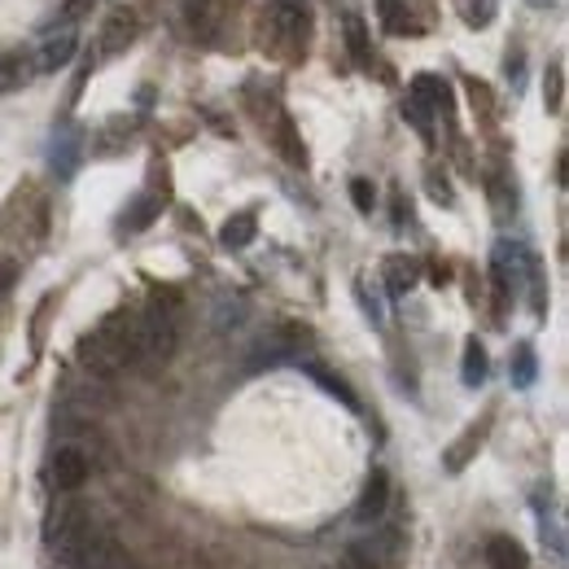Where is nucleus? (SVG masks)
Masks as SVG:
<instances>
[{"label":"nucleus","mask_w":569,"mask_h":569,"mask_svg":"<svg viewBox=\"0 0 569 569\" xmlns=\"http://www.w3.org/2000/svg\"><path fill=\"white\" fill-rule=\"evenodd\" d=\"M79 363L92 377H114L137 363V311H114L106 316L83 342H79Z\"/></svg>","instance_id":"nucleus-1"},{"label":"nucleus","mask_w":569,"mask_h":569,"mask_svg":"<svg viewBox=\"0 0 569 569\" xmlns=\"http://www.w3.org/2000/svg\"><path fill=\"white\" fill-rule=\"evenodd\" d=\"M180 342V316H176V293H158L144 311H137V363L158 368L176 356Z\"/></svg>","instance_id":"nucleus-2"},{"label":"nucleus","mask_w":569,"mask_h":569,"mask_svg":"<svg viewBox=\"0 0 569 569\" xmlns=\"http://www.w3.org/2000/svg\"><path fill=\"white\" fill-rule=\"evenodd\" d=\"M92 535H97L92 530V517H88V508L79 499H62V503L49 508L44 543H49V552H53L58 566H79V557L92 543Z\"/></svg>","instance_id":"nucleus-3"},{"label":"nucleus","mask_w":569,"mask_h":569,"mask_svg":"<svg viewBox=\"0 0 569 569\" xmlns=\"http://www.w3.org/2000/svg\"><path fill=\"white\" fill-rule=\"evenodd\" d=\"M268 13H272V27L281 36V44L289 49H302L307 36H311V9L307 0H268Z\"/></svg>","instance_id":"nucleus-4"},{"label":"nucleus","mask_w":569,"mask_h":569,"mask_svg":"<svg viewBox=\"0 0 569 569\" xmlns=\"http://www.w3.org/2000/svg\"><path fill=\"white\" fill-rule=\"evenodd\" d=\"M307 351H311V329H307V325H281V329L259 347L254 368H263V363H284V359H302Z\"/></svg>","instance_id":"nucleus-5"},{"label":"nucleus","mask_w":569,"mask_h":569,"mask_svg":"<svg viewBox=\"0 0 569 569\" xmlns=\"http://www.w3.org/2000/svg\"><path fill=\"white\" fill-rule=\"evenodd\" d=\"M526 263H530V250L512 246V241H499L496 259H491V277H496V293L499 302H508L517 293V284L526 277Z\"/></svg>","instance_id":"nucleus-6"},{"label":"nucleus","mask_w":569,"mask_h":569,"mask_svg":"<svg viewBox=\"0 0 569 569\" xmlns=\"http://www.w3.org/2000/svg\"><path fill=\"white\" fill-rule=\"evenodd\" d=\"M74 49H79V36H74V27L49 31V36L36 44V58H31V67H36V74L62 71V67H71Z\"/></svg>","instance_id":"nucleus-7"},{"label":"nucleus","mask_w":569,"mask_h":569,"mask_svg":"<svg viewBox=\"0 0 569 569\" xmlns=\"http://www.w3.org/2000/svg\"><path fill=\"white\" fill-rule=\"evenodd\" d=\"M49 482L58 487V491H79L83 482H88V456L79 451V447H58L53 456H49Z\"/></svg>","instance_id":"nucleus-8"},{"label":"nucleus","mask_w":569,"mask_h":569,"mask_svg":"<svg viewBox=\"0 0 569 569\" xmlns=\"http://www.w3.org/2000/svg\"><path fill=\"white\" fill-rule=\"evenodd\" d=\"M79 566L83 569H141L137 561H132V552H123L110 535H92V543L83 548Z\"/></svg>","instance_id":"nucleus-9"},{"label":"nucleus","mask_w":569,"mask_h":569,"mask_svg":"<svg viewBox=\"0 0 569 569\" xmlns=\"http://www.w3.org/2000/svg\"><path fill=\"white\" fill-rule=\"evenodd\" d=\"M386 508H390V478H386V469H372V478H368V487L356 503V521L377 526L386 517Z\"/></svg>","instance_id":"nucleus-10"},{"label":"nucleus","mask_w":569,"mask_h":569,"mask_svg":"<svg viewBox=\"0 0 569 569\" xmlns=\"http://www.w3.org/2000/svg\"><path fill=\"white\" fill-rule=\"evenodd\" d=\"M399 543H403L399 535H372V539L351 543V557L368 569H390L395 561H399Z\"/></svg>","instance_id":"nucleus-11"},{"label":"nucleus","mask_w":569,"mask_h":569,"mask_svg":"<svg viewBox=\"0 0 569 569\" xmlns=\"http://www.w3.org/2000/svg\"><path fill=\"white\" fill-rule=\"evenodd\" d=\"M137 40V13L132 9H119V13H110V22H106V31H101V62L106 58H114V53H123L128 44Z\"/></svg>","instance_id":"nucleus-12"},{"label":"nucleus","mask_w":569,"mask_h":569,"mask_svg":"<svg viewBox=\"0 0 569 569\" xmlns=\"http://www.w3.org/2000/svg\"><path fill=\"white\" fill-rule=\"evenodd\" d=\"M487 566L491 569H530V552L512 539V535H496L487 543Z\"/></svg>","instance_id":"nucleus-13"},{"label":"nucleus","mask_w":569,"mask_h":569,"mask_svg":"<svg viewBox=\"0 0 569 569\" xmlns=\"http://www.w3.org/2000/svg\"><path fill=\"white\" fill-rule=\"evenodd\" d=\"M377 9H381V27H386L390 36H412V31H421V22L412 18V4H408V0H377Z\"/></svg>","instance_id":"nucleus-14"},{"label":"nucleus","mask_w":569,"mask_h":569,"mask_svg":"<svg viewBox=\"0 0 569 569\" xmlns=\"http://www.w3.org/2000/svg\"><path fill=\"white\" fill-rule=\"evenodd\" d=\"M412 101H421L426 110H447L451 106V88L438 74H417L412 79Z\"/></svg>","instance_id":"nucleus-15"},{"label":"nucleus","mask_w":569,"mask_h":569,"mask_svg":"<svg viewBox=\"0 0 569 569\" xmlns=\"http://www.w3.org/2000/svg\"><path fill=\"white\" fill-rule=\"evenodd\" d=\"M158 211H162V202H158L153 193H141L128 211L119 214V232H144V228L158 219Z\"/></svg>","instance_id":"nucleus-16"},{"label":"nucleus","mask_w":569,"mask_h":569,"mask_svg":"<svg viewBox=\"0 0 569 569\" xmlns=\"http://www.w3.org/2000/svg\"><path fill=\"white\" fill-rule=\"evenodd\" d=\"M254 232H259V219H254V211H241V214H232V219L223 223L219 241H223L228 250H241V246H250V241H254Z\"/></svg>","instance_id":"nucleus-17"},{"label":"nucleus","mask_w":569,"mask_h":569,"mask_svg":"<svg viewBox=\"0 0 569 569\" xmlns=\"http://www.w3.org/2000/svg\"><path fill=\"white\" fill-rule=\"evenodd\" d=\"M31 74H36L31 58H22V53H0V92H13V88H22Z\"/></svg>","instance_id":"nucleus-18"},{"label":"nucleus","mask_w":569,"mask_h":569,"mask_svg":"<svg viewBox=\"0 0 569 569\" xmlns=\"http://www.w3.org/2000/svg\"><path fill=\"white\" fill-rule=\"evenodd\" d=\"M487 372H491V363H487V347L473 338L469 347H465V363H460V377H465V386H482L487 381Z\"/></svg>","instance_id":"nucleus-19"},{"label":"nucleus","mask_w":569,"mask_h":569,"mask_svg":"<svg viewBox=\"0 0 569 569\" xmlns=\"http://www.w3.org/2000/svg\"><path fill=\"white\" fill-rule=\"evenodd\" d=\"M272 141H277V149L284 153V162H293V167H302V162H307V149H302L298 132H293V123H289L284 114H277V132H272Z\"/></svg>","instance_id":"nucleus-20"},{"label":"nucleus","mask_w":569,"mask_h":569,"mask_svg":"<svg viewBox=\"0 0 569 569\" xmlns=\"http://www.w3.org/2000/svg\"><path fill=\"white\" fill-rule=\"evenodd\" d=\"M307 372H311V377H316V381H320V386H325L329 395H338V399H342L347 408H356V412H359L356 390H351V386H347V381H342L338 372H329V368H320V363H307Z\"/></svg>","instance_id":"nucleus-21"},{"label":"nucleus","mask_w":569,"mask_h":569,"mask_svg":"<svg viewBox=\"0 0 569 569\" xmlns=\"http://www.w3.org/2000/svg\"><path fill=\"white\" fill-rule=\"evenodd\" d=\"M487 426H491V421L473 426L465 438H460V442H456V447H451V451H447V469H451V473H456V469H465V460H469V456L482 447V433H487Z\"/></svg>","instance_id":"nucleus-22"},{"label":"nucleus","mask_w":569,"mask_h":569,"mask_svg":"<svg viewBox=\"0 0 569 569\" xmlns=\"http://www.w3.org/2000/svg\"><path fill=\"white\" fill-rule=\"evenodd\" d=\"M386 284H390V293H408V289L417 284V263L403 259V254H395V259L386 263Z\"/></svg>","instance_id":"nucleus-23"},{"label":"nucleus","mask_w":569,"mask_h":569,"mask_svg":"<svg viewBox=\"0 0 569 569\" xmlns=\"http://www.w3.org/2000/svg\"><path fill=\"white\" fill-rule=\"evenodd\" d=\"M456 9L469 27H487L496 18V0H456Z\"/></svg>","instance_id":"nucleus-24"},{"label":"nucleus","mask_w":569,"mask_h":569,"mask_svg":"<svg viewBox=\"0 0 569 569\" xmlns=\"http://www.w3.org/2000/svg\"><path fill=\"white\" fill-rule=\"evenodd\" d=\"M512 381H517L521 390H526V386L535 381V351H530L526 342H521V347L512 351Z\"/></svg>","instance_id":"nucleus-25"},{"label":"nucleus","mask_w":569,"mask_h":569,"mask_svg":"<svg viewBox=\"0 0 569 569\" xmlns=\"http://www.w3.org/2000/svg\"><path fill=\"white\" fill-rule=\"evenodd\" d=\"M184 9H189V27L198 36H211V0H184Z\"/></svg>","instance_id":"nucleus-26"},{"label":"nucleus","mask_w":569,"mask_h":569,"mask_svg":"<svg viewBox=\"0 0 569 569\" xmlns=\"http://www.w3.org/2000/svg\"><path fill=\"white\" fill-rule=\"evenodd\" d=\"M351 198H356V211L363 214H372V207H377V193H372L368 180H351Z\"/></svg>","instance_id":"nucleus-27"},{"label":"nucleus","mask_w":569,"mask_h":569,"mask_svg":"<svg viewBox=\"0 0 569 569\" xmlns=\"http://www.w3.org/2000/svg\"><path fill=\"white\" fill-rule=\"evenodd\" d=\"M347 36H351L356 62H368V40H363V22H359V18H347Z\"/></svg>","instance_id":"nucleus-28"},{"label":"nucleus","mask_w":569,"mask_h":569,"mask_svg":"<svg viewBox=\"0 0 569 569\" xmlns=\"http://www.w3.org/2000/svg\"><path fill=\"white\" fill-rule=\"evenodd\" d=\"M548 110H561V67H548Z\"/></svg>","instance_id":"nucleus-29"},{"label":"nucleus","mask_w":569,"mask_h":569,"mask_svg":"<svg viewBox=\"0 0 569 569\" xmlns=\"http://www.w3.org/2000/svg\"><path fill=\"white\" fill-rule=\"evenodd\" d=\"M88 9H92V0H71V4H67V13H71V22H79V18L88 13Z\"/></svg>","instance_id":"nucleus-30"},{"label":"nucleus","mask_w":569,"mask_h":569,"mask_svg":"<svg viewBox=\"0 0 569 569\" xmlns=\"http://www.w3.org/2000/svg\"><path fill=\"white\" fill-rule=\"evenodd\" d=\"M13 272H18V268H13V263H0V293H4V289H9V284H13Z\"/></svg>","instance_id":"nucleus-31"},{"label":"nucleus","mask_w":569,"mask_h":569,"mask_svg":"<svg viewBox=\"0 0 569 569\" xmlns=\"http://www.w3.org/2000/svg\"><path fill=\"white\" fill-rule=\"evenodd\" d=\"M333 569H368V566H359L356 557H351V552H347V557H342V561H338V566H333Z\"/></svg>","instance_id":"nucleus-32"}]
</instances>
